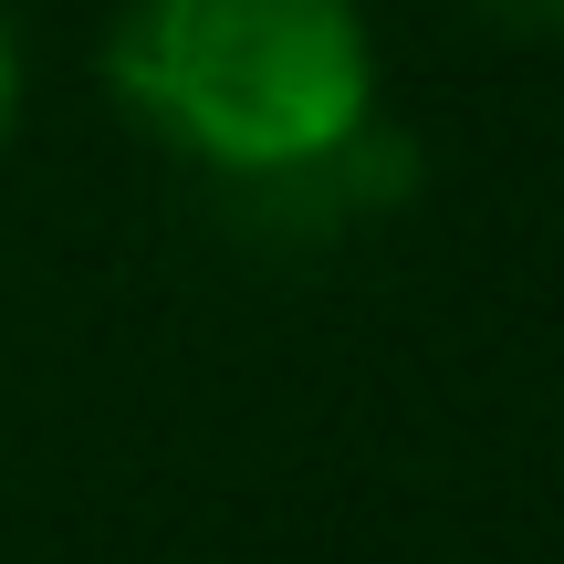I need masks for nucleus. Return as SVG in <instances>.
<instances>
[{"instance_id": "f03ea898", "label": "nucleus", "mask_w": 564, "mask_h": 564, "mask_svg": "<svg viewBox=\"0 0 564 564\" xmlns=\"http://www.w3.org/2000/svg\"><path fill=\"white\" fill-rule=\"evenodd\" d=\"M419 199V137L387 116H366L356 137L314 147V158L293 167H262V178H230L220 209L241 241L262 251H324V241H356V230L398 220V209Z\"/></svg>"}, {"instance_id": "7ed1b4c3", "label": "nucleus", "mask_w": 564, "mask_h": 564, "mask_svg": "<svg viewBox=\"0 0 564 564\" xmlns=\"http://www.w3.org/2000/svg\"><path fill=\"white\" fill-rule=\"evenodd\" d=\"M460 11L512 32V42H564V0H460Z\"/></svg>"}, {"instance_id": "f257e3e1", "label": "nucleus", "mask_w": 564, "mask_h": 564, "mask_svg": "<svg viewBox=\"0 0 564 564\" xmlns=\"http://www.w3.org/2000/svg\"><path fill=\"white\" fill-rule=\"evenodd\" d=\"M116 105L209 188L293 167L377 116L356 0H126L105 32Z\"/></svg>"}, {"instance_id": "20e7f679", "label": "nucleus", "mask_w": 564, "mask_h": 564, "mask_svg": "<svg viewBox=\"0 0 564 564\" xmlns=\"http://www.w3.org/2000/svg\"><path fill=\"white\" fill-rule=\"evenodd\" d=\"M11 116H21V32L0 21V137H11Z\"/></svg>"}]
</instances>
